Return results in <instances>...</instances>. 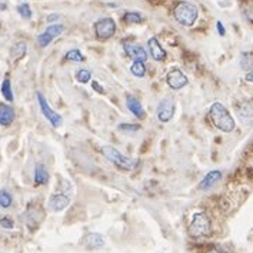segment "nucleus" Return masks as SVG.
I'll list each match as a JSON object with an SVG mask.
<instances>
[{
    "instance_id": "nucleus-1",
    "label": "nucleus",
    "mask_w": 253,
    "mask_h": 253,
    "mask_svg": "<svg viewBox=\"0 0 253 253\" xmlns=\"http://www.w3.org/2000/svg\"><path fill=\"white\" fill-rule=\"evenodd\" d=\"M209 118L212 120L214 127L219 129L220 132L230 133L236 127L235 119L232 118L229 110L220 102H214L213 105L211 106V109H209Z\"/></svg>"
},
{
    "instance_id": "nucleus-2",
    "label": "nucleus",
    "mask_w": 253,
    "mask_h": 253,
    "mask_svg": "<svg viewBox=\"0 0 253 253\" xmlns=\"http://www.w3.org/2000/svg\"><path fill=\"white\" fill-rule=\"evenodd\" d=\"M173 16L176 22L180 23L182 26H192L198 20L199 10H198L196 4H193L190 1H180L174 7Z\"/></svg>"
},
{
    "instance_id": "nucleus-3",
    "label": "nucleus",
    "mask_w": 253,
    "mask_h": 253,
    "mask_svg": "<svg viewBox=\"0 0 253 253\" xmlns=\"http://www.w3.org/2000/svg\"><path fill=\"white\" fill-rule=\"evenodd\" d=\"M100 152L103 153V156L107 160H110L119 169H123V170H133L134 168L137 166V162L136 160L129 158V156H126V155H123L116 147L102 146L100 147Z\"/></svg>"
},
{
    "instance_id": "nucleus-4",
    "label": "nucleus",
    "mask_w": 253,
    "mask_h": 253,
    "mask_svg": "<svg viewBox=\"0 0 253 253\" xmlns=\"http://www.w3.org/2000/svg\"><path fill=\"white\" fill-rule=\"evenodd\" d=\"M212 232V223L209 216L203 212H198L192 216L190 225H189V235L192 238H205L208 235H211Z\"/></svg>"
},
{
    "instance_id": "nucleus-5",
    "label": "nucleus",
    "mask_w": 253,
    "mask_h": 253,
    "mask_svg": "<svg viewBox=\"0 0 253 253\" xmlns=\"http://www.w3.org/2000/svg\"><path fill=\"white\" fill-rule=\"evenodd\" d=\"M94 32H96V36L99 39L106 40L115 35V32H116V23H115V20L112 17H103V19H100V20L96 22Z\"/></svg>"
},
{
    "instance_id": "nucleus-6",
    "label": "nucleus",
    "mask_w": 253,
    "mask_h": 253,
    "mask_svg": "<svg viewBox=\"0 0 253 253\" xmlns=\"http://www.w3.org/2000/svg\"><path fill=\"white\" fill-rule=\"evenodd\" d=\"M38 102H39V106L40 110H42V113H43V116L46 118V119L49 120L50 123H52V126L54 127H59L62 123H63V119H62V116L60 115H57L56 112H54L52 107L49 106V103H47V100L44 99V96L43 94L38 93Z\"/></svg>"
},
{
    "instance_id": "nucleus-7",
    "label": "nucleus",
    "mask_w": 253,
    "mask_h": 253,
    "mask_svg": "<svg viewBox=\"0 0 253 253\" xmlns=\"http://www.w3.org/2000/svg\"><path fill=\"white\" fill-rule=\"evenodd\" d=\"M65 32V26L63 25H59V23H54L47 27L42 35H39L38 38V43H39L40 47H46L49 46L56 38H59L62 33Z\"/></svg>"
},
{
    "instance_id": "nucleus-8",
    "label": "nucleus",
    "mask_w": 253,
    "mask_h": 253,
    "mask_svg": "<svg viewBox=\"0 0 253 253\" xmlns=\"http://www.w3.org/2000/svg\"><path fill=\"white\" fill-rule=\"evenodd\" d=\"M156 115L158 119L162 123H168L169 120H172L174 115V103L172 97H165L159 102V106L156 109Z\"/></svg>"
},
{
    "instance_id": "nucleus-9",
    "label": "nucleus",
    "mask_w": 253,
    "mask_h": 253,
    "mask_svg": "<svg viewBox=\"0 0 253 253\" xmlns=\"http://www.w3.org/2000/svg\"><path fill=\"white\" fill-rule=\"evenodd\" d=\"M70 203V195H66V192H57L49 198V209L52 212H62L65 211Z\"/></svg>"
},
{
    "instance_id": "nucleus-10",
    "label": "nucleus",
    "mask_w": 253,
    "mask_h": 253,
    "mask_svg": "<svg viewBox=\"0 0 253 253\" xmlns=\"http://www.w3.org/2000/svg\"><path fill=\"white\" fill-rule=\"evenodd\" d=\"M166 83L169 84V87L177 90V89L185 87L187 83H189V80H187L186 75H185L182 70H179V69H172V70L166 75Z\"/></svg>"
},
{
    "instance_id": "nucleus-11",
    "label": "nucleus",
    "mask_w": 253,
    "mask_h": 253,
    "mask_svg": "<svg viewBox=\"0 0 253 253\" xmlns=\"http://www.w3.org/2000/svg\"><path fill=\"white\" fill-rule=\"evenodd\" d=\"M125 53L127 54L133 62H146L147 60V52L145 47H142L140 44L136 43H125L123 44Z\"/></svg>"
},
{
    "instance_id": "nucleus-12",
    "label": "nucleus",
    "mask_w": 253,
    "mask_h": 253,
    "mask_svg": "<svg viewBox=\"0 0 253 253\" xmlns=\"http://www.w3.org/2000/svg\"><path fill=\"white\" fill-rule=\"evenodd\" d=\"M236 110V115L239 120L246 125V126H251L253 123V105L251 102H240L239 105H236L235 107Z\"/></svg>"
},
{
    "instance_id": "nucleus-13",
    "label": "nucleus",
    "mask_w": 253,
    "mask_h": 253,
    "mask_svg": "<svg viewBox=\"0 0 253 253\" xmlns=\"http://www.w3.org/2000/svg\"><path fill=\"white\" fill-rule=\"evenodd\" d=\"M147 46H149V52H150V56L156 60V62H162L166 59V50L162 47V44L159 43V40L156 38H150L149 42H147Z\"/></svg>"
},
{
    "instance_id": "nucleus-14",
    "label": "nucleus",
    "mask_w": 253,
    "mask_h": 253,
    "mask_svg": "<svg viewBox=\"0 0 253 253\" xmlns=\"http://www.w3.org/2000/svg\"><path fill=\"white\" fill-rule=\"evenodd\" d=\"M220 179H222V172L220 170H211L209 173L202 179L199 189L200 190H205V192L206 190H211L216 183L220 182Z\"/></svg>"
},
{
    "instance_id": "nucleus-15",
    "label": "nucleus",
    "mask_w": 253,
    "mask_h": 253,
    "mask_svg": "<svg viewBox=\"0 0 253 253\" xmlns=\"http://www.w3.org/2000/svg\"><path fill=\"white\" fill-rule=\"evenodd\" d=\"M16 113L10 105L0 103V126H10L14 122Z\"/></svg>"
},
{
    "instance_id": "nucleus-16",
    "label": "nucleus",
    "mask_w": 253,
    "mask_h": 253,
    "mask_svg": "<svg viewBox=\"0 0 253 253\" xmlns=\"http://www.w3.org/2000/svg\"><path fill=\"white\" fill-rule=\"evenodd\" d=\"M126 106H127V109L133 113L137 119H143L145 118V110H143V107L140 105V102L134 96H132V94H127L126 96Z\"/></svg>"
},
{
    "instance_id": "nucleus-17",
    "label": "nucleus",
    "mask_w": 253,
    "mask_h": 253,
    "mask_svg": "<svg viewBox=\"0 0 253 253\" xmlns=\"http://www.w3.org/2000/svg\"><path fill=\"white\" fill-rule=\"evenodd\" d=\"M35 185L36 186H43L49 182V172L46 169V166L43 165H38L35 168Z\"/></svg>"
},
{
    "instance_id": "nucleus-18",
    "label": "nucleus",
    "mask_w": 253,
    "mask_h": 253,
    "mask_svg": "<svg viewBox=\"0 0 253 253\" xmlns=\"http://www.w3.org/2000/svg\"><path fill=\"white\" fill-rule=\"evenodd\" d=\"M84 245L89 249H99L105 245V238L99 233H89L84 238Z\"/></svg>"
},
{
    "instance_id": "nucleus-19",
    "label": "nucleus",
    "mask_w": 253,
    "mask_h": 253,
    "mask_svg": "<svg viewBox=\"0 0 253 253\" xmlns=\"http://www.w3.org/2000/svg\"><path fill=\"white\" fill-rule=\"evenodd\" d=\"M27 52V44L25 42H17V43H14L13 47L10 49V57L13 59V60H19V59H22Z\"/></svg>"
},
{
    "instance_id": "nucleus-20",
    "label": "nucleus",
    "mask_w": 253,
    "mask_h": 253,
    "mask_svg": "<svg viewBox=\"0 0 253 253\" xmlns=\"http://www.w3.org/2000/svg\"><path fill=\"white\" fill-rule=\"evenodd\" d=\"M1 96L7 100V102H13V92H12V83H10V79L6 76L3 83H1Z\"/></svg>"
},
{
    "instance_id": "nucleus-21",
    "label": "nucleus",
    "mask_w": 253,
    "mask_h": 253,
    "mask_svg": "<svg viewBox=\"0 0 253 253\" xmlns=\"http://www.w3.org/2000/svg\"><path fill=\"white\" fill-rule=\"evenodd\" d=\"M240 67L243 70H252L253 69V52H246L240 56Z\"/></svg>"
},
{
    "instance_id": "nucleus-22",
    "label": "nucleus",
    "mask_w": 253,
    "mask_h": 253,
    "mask_svg": "<svg viewBox=\"0 0 253 253\" xmlns=\"http://www.w3.org/2000/svg\"><path fill=\"white\" fill-rule=\"evenodd\" d=\"M12 203H13V198H12V195H10L7 190L1 189V190H0V208H3V209H9V208L12 206Z\"/></svg>"
},
{
    "instance_id": "nucleus-23",
    "label": "nucleus",
    "mask_w": 253,
    "mask_h": 253,
    "mask_svg": "<svg viewBox=\"0 0 253 253\" xmlns=\"http://www.w3.org/2000/svg\"><path fill=\"white\" fill-rule=\"evenodd\" d=\"M130 73L136 78H143L145 73H146L145 62H133L132 66H130Z\"/></svg>"
},
{
    "instance_id": "nucleus-24",
    "label": "nucleus",
    "mask_w": 253,
    "mask_h": 253,
    "mask_svg": "<svg viewBox=\"0 0 253 253\" xmlns=\"http://www.w3.org/2000/svg\"><path fill=\"white\" fill-rule=\"evenodd\" d=\"M65 57H66L67 62H75V63H82V62H84V60H86V57L80 53V50H78V49L69 50Z\"/></svg>"
},
{
    "instance_id": "nucleus-25",
    "label": "nucleus",
    "mask_w": 253,
    "mask_h": 253,
    "mask_svg": "<svg viewBox=\"0 0 253 253\" xmlns=\"http://www.w3.org/2000/svg\"><path fill=\"white\" fill-rule=\"evenodd\" d=\"M123 20L129 25H133V23H142L143 17L139 12H126L123 14Z\"/></svg>"
},
{
    "instance_id": "nucleus-26",
    "label": "nucleus",
    "mask_w": 253,
    "mask_h": 253,
    "mask_svg": "<svg viewBox=\"0 0 253 253\" xmlns=\"http://www.w3.org/2000/svg\"><path fill=\"white\" fill-rule=\"evenodd\" d=\"M76 79L80 83H89L92 79V72L89 69H79L76 72Z\"/></svg>"
},
{
    "instance_id": "nucleus-27",
    "label": "nucleus",
    "mask_w": 253,
    "mask_h": 253,
    "mask_svg": "<svg viewBox=\"0 0 253 253\" xmlns=\"http://www.w3.org/2000/svg\"><path fill=\"white\" fill-rule=\"evenodd\" d=\"M17 12L19 14L23 17V19H30L32 17V9H30V6L27 4V3H20L19 6H17Z\"/></svg>"
},
{
    "instance_id": "nucleus-28",
    "label": "nucleus",
    "mask_w": 253,
    "mask_h": 253,
    "mask_svg": "<svg viewBox=\"0 0 253 253\" xmlns=\"http://www.w3.org/2000/svg\"><path fill=\"white\" fill-rule=\"evenodd\" d=\"M0 226L3 227V229H6V230H12L14 226L13 219L10 216H1L0 217Z\"/></svg>"
},
{
    "instance_id": "nucleus-29",
    "label": "nucleus",
    "mask_w": 253,
    "mask_h": 253,
    "mask_svg": "<svg viewBox=\"0 0 253 253\" xmlns=\"http://www.w3.org/2000/svg\"><path fill=\"white\" fill-rule=\"evenodd\" d=\"M118 129H119L120 132H136V130H139L140 129V126L139 125H132V123H120L119 126H118Z\"/></svg>"
},
{
    "instance_id": "nucleus-30",
    "label": "nucleus",
    "mask_w": 253,
    "mask_h": 253,
    "mask_svg": "<svg viewBox=\"0 0 253 253\" xmlns=\"http://www.w3.org/2000/svg\"><path fill=\"white\" fill-rule=\"evenodd\" d=\"M216 27H217V32H219V35H220V36H225L226 30H225V27H223V25H222V22H217Z\"/></svg>"
},
{
    "instance_id": "nucleus-31",
    "label": "nucleus",
    "mask_w": 253,
    "mask_h": 253,
    "mask_svg": "<svg viewBox=\"0 0 253 253\" xmlns=\"http://www.w3.org/2000/svg\"><path fill=\"white\" fill-rule=\"evenodd\" d=\"M59 19V14H50V16H47V22L49 23H52L53 20H57Z\"/></svg>"
},
{
    "instance_id": "nucleus-32",
    "label": "nucleus",
    "mask_w": 253,
    "mask_h": 253,
    "mask_svg": "<svg viewBox=\"0 0 253 253\" xmlns=\"http://www.w3.org/2000/svg\"><path fill=\"white\" fill-rule=\"evenodd\" d=\"M245 79L248 80V82H252L253 83V70H251V72L246 75V78H245Z\"/></svg>"
}]
</instances>
